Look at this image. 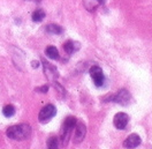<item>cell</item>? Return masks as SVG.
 Here are the masks:
<instances>
[{"label":"cell","mask_w":152,"mask_h":149,"mask_svg":"<svg viewBox=\"0 0 152 149\" xmlns=\"http://www.w3.org/2000/svg\"><path fill=\"white\" fill-rule=\"evenodd\" d=\"M48 84H46V86H43V87H39V88H36V91H39V93H42V94L48 93Z\"/></svg>","instance_id":"cell-16"},{"label":"cell","mask_w":152,"mask_h":149,"mask_svg":"<svg viewBox=\"0 0 152 149\" xmlns=\"http://www.w3.org/2000/svg\"><path fill=\"white\" fill-rule=\"evenodd\" d=\"M78 49H80V44L76 43V42H73V41H67L66 43L64 44V50H65V52L67 55L74 53Z\"/></svg>","instance_id":"cell-10"},{"label":"cell","mask_w":152,"mask_h":149,"mask_svg":"<svg viewBox=\"0 0 152 149\" xmlns=\"http://www.w3.org/2000/svg\"><path fill=\"white\" fill-rule=\"evenodd\" d=\"M45 55L52 60H58L59 59V51H58L57 47L53 46V45H50L45 49Z\"/></svg>","instance_id":"cell-11"},{"label":"cell","mask_w":152,"mask_h":149,"mask_svg":"<svg viewBox=\"0 0 152 149\" xmlns=\"http://www.w3.org/2000/svg\"><path fill=\"white\" fill-rule=\"evenodd\" d=\"M48 149H59V140L57 136H51L48 139Z\"/></svg>","instance_id":"cell-15"},{"label":"cell","mask_w":152,"mask_h":149,"mask_svg":"<svg viewBox=\"0 0 152 149\" xmlns=\"http://www.w3.org/2000/svg\"><path fill=\"white\" fill-rule=\"evenodd\" d=\"M89 73H90L91 79L94 80L96 87H103V86H104L106 79H105L103 69H102L99 66H92V67L90 68Z\"/></svg>","instance_id":"cell-4"},{"label":"cell","mask_w":152,"mask_h":149,"mask_svg":"<svg viewBox=\"0 0 152 149\" xmlns=\"http://www.w3.org/2000/svg\"><path fill=\"white\" fill-rule=\"evenodd\" d=\"M142 142V139L138 134L134 133V134H130L127 136V139L124 141V147L127 149H134L136 147H138Z\"/></svg>","instance_id":"cell-6"},{"label":"cell","mask_w":152,"mask_h":149,"mask_svg":"<svg viewBox=\"0 0 152 149\" xmlns=\"http://www.w3.org/2000/svg\"><path fill=\"white\" fill-rule=\"evenodd\" d=\"M112 100H113V102L119 103L121 105H127L128 103L130 102L132 96H130V93L127 89H120L118 93L114 95Z\"/></svg>","instance_id":"cell-5"},{"label":"cell","mask_w":152,"mask_h":149,"mask_svg":"<svg viewBox=\"0 0 152 149\" xmlns=\"http://www.w3.org/2000/svg\"><path fill=\"white\" fill-rule=\"evenodd\" d=\"M2 114H4L5 117H7V118L13 117V116L15 114V108H14V105H12V104L5 105L4 109H2Z\"/></svg>","instance_id":"cell-14"},{"label":"cell","mask_w":152,"mask_h":149,"mask_svg":"<svg viewBox=\"0 0 152 149\" xmlns=\"http://www.w3.org/2000/svg\"><path fill=\"white\" fill-rule=\"evenodd\" d=\"M95 1L97 2V4H100V5H103V4L105 2V0H95Z\"/></svg>","instance_id":"cell-18"},{"label":"cell","mask_w":152,"mask_h":149,"mask_svg":"<svg viewBox=\"0 0 152 149\" xmlns=\"http://www.w3.org/2000/svg\"><path fill=\"white\" fill-rule=\"evenodd\" d=\"M31 65H32V67H34V68H37L38 66H39V63H38V61H36V60H34V61L31 63Z\"/></svg>","instance_id":"cell-17"},{"label":"cell","mask_w":152,"mask_h":149,"mask_svg":"<svg viewBox=\"0 0 152 149\" xmlns=\"http://www.w3.org/2000/svg\"><path fill=\"white\" fill-rule=\"evenodd\" d=\"M45 16H46V14L43 10H36L32 13L31 19H32L34 22H42L43 20L45 19Z\"/></svg>","instance_id":"cell-13"},{"label":"cell","mask_w":152,"mask_h":149,"mask_svg":"<svg viewBox=\"0 0 152 149\" xmlns=\"http://www.w3.org/2000/svg\"><path fill=\"white\" fill-rule=\"evenodd\" d=\"M46 31H48V34L60 35V34H62V32H64V29H62V27L58 26V24H56V23H51V24L46 26Z\"/></svg>","instance_id":"cell-12"},{"label":"cell","mask_w":152,"mask_h":149,"mask_svg":"<svg viewBox=\"0 0 152 149\" xmlns=\"http://www.w3.org/2000/svg\"><path fill=\"white\" fill-rule=\"evenodd\" d=\"M31 134V127L28 124H18L13 125L7 128L6 135L10 139L16 140V141H22V140L28 139Z\"/></svg>","instance_id":"cell-1"},{"label":"cell","mask_w":152,"mask_h":149,"mask_svg":"<svg viewBox=\"0 0 152 149\" xmlns=\"http://www.w3.org/2000/svg\"><path fill=\"white\" fill-rule=\"evenodd\" d=\"M128 121H129L128 114L124 113V112H120V113L115 114V117L113 119V124L118 130H124L126 126L128 125Z\"/></svg>","instance_id":"cell-7"},{"label":"cell","mask_w":152,"mask_h":149,"mask_svg":"<svg viewBox=\"0 0 152 149\" xmlns=\"http://www.w3.org/2000/svg\"><path fill=\"white\" fill-rule=\"evenodd\" d=\"M76 124H77V119L75 117H67L64 121V125H62V128H61V141H62L64 146L67 145L68 140L70 138L72 131L75 128Z\"/></svg>","instance_id":"cell-2"},{"label":"cell","mask_w":152,"mask_h":149,"mask_svg":"<svg viewBox=\"0 0 152 149\" xmlns=\"http://www.w3.org/2000/svg\"><path fill=\"white\" fill-rule=\"evenodd\" d=\"M75 136H74V142L75 143H80L82 142L84 136H86V125L83 122H77L75 126Z\"/></svg>","instance_id":"cell-8"},{"label":"cell","mask_w":152,"mask_h":149,"mask_svg":"<svg viewBox=\"0 0 152 149\" xmlns=\"http://www.w3.org/2000/svg\"><path fill=\"white\" fill-rule=\"evenodd\" d=\"M43 65H44V72H45V74L50 80H53V79L58 77V72L56 67H53L51 64L46 63L45 60H43Z\"/></svg>","instance_id":"cell-9"},{"label":"cell","mask_w":152,"mask_h":149,"mask_svg":"<svg viewBox=\"0 0 152 149\" xmlns=\"http://www.w3.org/2000/svg\"><path fill=\"white\" fill-rule=\"evenodd\" d=\"M57 114V109H56V106L53 105V104H48V105H45L40 112H39V114H38V119L40 122H48L50 121L54 116Z\"/></svg>","instance_id":"cell-3"}]
</instances>
